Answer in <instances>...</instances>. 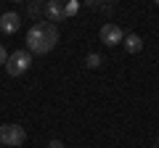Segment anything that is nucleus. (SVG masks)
<instances>
[{
    "label": "nucleus",
    "instance_id": "nucleus-1",
    "mask_svg": "<svg viewBox=\"0 0 159 148\" xmlns=\"http://www.w3.org/2000/svg\"><path fill=\"white\" fill-rule=\"evenodd\" d=\"M56 42H58L56 24H51V21H34L32 27H29V32H27V48H29V53H37V56L51 53L53 48H56Z\"/></svg>",
    "mask_w": 159,
    "mask_h": 148
},
{
    "label": "nucleus",
    "instance_id": "nucleus-2",
    "mask_svg": "<svg viewBox=\"0 0 159 148\" xmlns=\"http://www.w3.org/2000/svg\"><path fill=\"white\" fill-rule=\"evenodd\" d=\"M32 66V53L29 50H13L8 53V61H6V72L11 77H21L24 72H29Z\"/></svg>",
    "mask_w": 159,
    "mask_h": 148
},
{
    "label": "nucleus",
    "instance_id": "nucleus-3",
    "mask_svg": "<svg viewBox=\"0 0 159 148\" xmlns=\"http://www.w3.org/2000/svg\"><path fill=\"white\" fill-rule=\"evenodd\" d=\"M27 143V132H24V127L19 124H3L0 127V146L6 148H19Z\"/></svg>",
    "mask_w": 159,
    "mask_h": 148
},
{
    "label": "nucleus",
    "instance_id": "nucleus-4",
    "mask_svg": "<svg viewBox=\"0 0 159 148\" xmlns=\"http://www.w3.org/2000/svg\"><path fill=\"white\" fill-rule=\"evenodd\" d=\"M98 37H101V42L103 45H109V48H114V45H119V42L125 40V32L117 27V24H111V21H106L101 27V32H98Z\"/></svg>",
    "mask_w": 159,
    "mask_h": 148
},
{
    "label": "nucleus",
    "instance_id": "nucleus-5",
    "mask_svg": "<svg viewBox=\"0 0 159 148\" xmlns=\"http://www.w3.org/2000/svg\"><path fill=\"white\" fill-rule=\"evenodd\" d=\"M43 13H45L48 21H64L66 19V6H64L61 0H48L45 6H43Z\"/></svg>",
    "mask_w": 159,
    "mask_h": 148
},
{
    "label": "nucleus",
    "instance_id": "nucleus-6",
    "mask_svg": "<svg viewBox=\"0 0 159 148\" xmlns=\"http://www.w3.org/2000/svg\"><path fill=\"white\" fill-rule=\"evenodd\" d=\"M21 29V13L16 11H6L3 16H0V32H6V34H13Z\"/></svg>",
    "mask_w": 159,
    "mask_h": 148
},
{
    "label": "nucleus",
    "instance_id": "nucleus-7",
    "mask_svg": "<svg viewBox=\"0 0 159 148\" xmlns=\"http://www.w3.org/2000/svg\"><path fill=\"white\" fill-rule=\"evenodd\" d=\"M122 45H125L127 53H141L143 50V40H141V34H125V40H122Z\"/></svg>",
    "mask_w": 159,
    "mask_h": 148
},
{
    "label": "nucleus",
    "instance_id": "nucleus-8",
    "mask_svg": "<svg viewBox=\"0 0 159 148\" xmlns=\"http://www.w3.org/2000/svg\"><path fill=\"white\" fill-rule=\"evenodd\" d=\"M85 63H88V66H90V69H98V66H101V63H103V58L98 56V53H88Z\"/></svg>",
    "mask_w": 159,
    "mask_h": 148
},
{
    "label": "nucleus",
    "instance_id": "nucleus-9",
    "mask_svg": "<svg viewBox=\"0 0 159 148\" xmlns=\"http://www.w3.org/2000/svg\"><path fill=\"white\" fill-rule=\"evenodd\" d=\"M40 13H43V6L40 3H32L29 6V16H40Z\"/></svg>",
    "mask_w": 159,
    "mask_h": 148
},
{
    "label": "nucleus",
    "instance_id": "nucleus-10",
    "mask_svg": "<svg viewBox=\"0 0 159 148\" xmlns=\"http://www.w3.org/2000/svg\"><path fill=\"white\" fill-rule=\"evenodd\" d=\"M77 11H80V6H77V3H69V6H66V19H69V16H74Z\"/></svg>",
    "mask_w": 159,
    "mask_h": 148
},
{
    "label": "nucleus",
    "instance_id": "nucleus-11",
    "mask_svg": "<svg viewBox=\"0 0 159 148\" xmlns=\"http://www.w3.org/2000/svg\"><path fill=\"white\" fill-rule=\"evenodd\" d=\"M6 61H8V53H6V48L0 45V66H6Z\"/></svg>",
    "mask_w": 159,
    "mask_h": 148
},
{
    "label": "nucleus",
    "instance_id": "nucleus-12",
    "mask_svg": "<svg viewBox=\"0 0 159 148\" xmlns=\"http://www.w3.org/2000/svg\"><path fill=\"white\" fill-rule=\"evenodd\" d=\"M48 148H64V143L61 140H51V143H48Z\"/></svg>",
    "mask_w": 159,
    "mask_h": 148
}]
</instances>
